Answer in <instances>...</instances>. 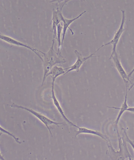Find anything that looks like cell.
I'll use <instances>...</instances> for the list:
<instances>
[{
	"instance_id": "obj_1",
	"label": "cell",
	"mask_w": 134,
	"mask_h": 160,
	"mask_svg": "<svg viewBox=\"0 0 134 160\" xmlns=\"http://www.w3.org/2000/svg\"><path fill=\"white\" fill-rule=\"evenodd\" d=\"M55 39L53 40L51 47L46 52H41L43 55V68H44V75H43L42 86L44 84L47 78V75L53 68L56 64H63L66 62L65 58L62 55L61 52H56L54 48Z\"/></svg>"
},
{
	"instance_id": "obj_2",
	"label": "cell",
	"mask_w": 134,
	"mask_h": 160,
	"mask_svg": "<svg viewBox=\"0 0 134 160\" xmlns=\"http://www.w3.org/2000/svg\"><path fill=\"white\" fill-rule=\"evenodd\" d=\"M117 133L119 149L118 151H116L113 147L111 141L107 142L108 147V151L110 158L112 160H126V158H129V160L132 159L131 155L128 150L127 144L124 140V138L122 139L119 132L118 129L117 130Z\"/></svg>"
},
{
	"instance_id": "obj_3",
	"label": "cell",
	"mask_w": 134,
	"mask_h": 160,
	"mask_svg": "<svg viewBox=\"0 0 134 160\" xmlns=\"http://www.w3.org/2000/svg\"><path fill=\"white\" fill-rule=\"evenodd\" d=\"M9 106L13 108H16L23 109L29 112L30 113L33 115L37 118L38 119L40 120L42 123L44 124L47 129H48L49 132L51 135L52 136V133L51 131L49 126L52 125H54L57 126H59L61 125H63V123L61 122H54L53 120L50 119V118L47 117L46 116L44 115L40 112H37V111L33 110V109L27 108L24 106H21V105H17L14 103H13L11 105H8Z\"/></svg>"
},
{
	"instance_id": "obj_4",
	"label": "cell",
	"mask_w": 134,
	"mask_h": 160,
	"mask_svg": "<svg viewBox=\"0 0 134 160\" xmlns=\"http://www.w3.org/2000/svg\"><path fill=\"white\" fill-rule=\"evenodd\" d=\"M121 11L122 14L121 22L120 27L117 31L116 33H115L114 38L109 42L102 45L97 50V51H98L100 49L103 48V47L109 46V45H112V52L110 58V60L112 59L113 56L117 52L116 51L117 46L122 34L123 33L124 31V25L126 22V12L125 11L123 10V9H122Z\"/></svg>"
},
{
	"instance_id": "obj_5",
	"label": "cell",
	"mask_w": 134,
	"mask_h": 160,
	"mask_svg": "<svg viewBox=\"0 0 134 160\" xmlns=\"http://www.w3.org/2000/svg\"><path fill=\"white\" fill-rule=\"evenodd\" d=\"M70 1H64L63 3L60 4L56 8L53 9L52 18V30L54 34V38L57 37V26L61 22H63L65 18L63 14V9L64 5Z\"/></svg>"
},
{
	"instance_id": "obj_6",
	"label": "cell",
	"mask_w": 134,
	"mask_h": 160,
	"mask_svg": "<svg viewBox=\"0 0 134 160\" xmlns=\"http://www.w3.org/2000/svg\"><path fill=\"white\" fill-rule=\"evenodd\" d=\"M0 39L1 40H3L4 42L8 43V44L14 45L18 47H22L31 50L32 52L34 53L38 57H39L41 60V61H43V58L42 56H41L39 53H41V51L37 49L36 48H33L31 46H29L27 44H24L23 43L20 42L18 40H16L15 39L12 38L8 36L1 34L0 35Z\"/></svg>"
},
{
	"instance_id": "obj_7",
	"label": "cell",
	"mask_w": 134,
	"mask_h": 160,
	"mask_svg": "<svg viewBox=\"0 0 134 160\" xmlns=\"http://www.w3.org/2000/svg\"><path fill=\"white\" fill-rule=\"evenodd\" d=\"M97 52L96 51L94 53L90 54V55L86 56V57H83L82 54L80 52L77 50H75V53L77 58L76 61L71 66L66 68L67 69V72H66L65 74L73 71H75L76 72H78L80 68L85 63V62L90 58L94 57V56L95 55V53Z\"/></svg>"
},
{
	"instance_id": "obj_8",
	"label": "cell",
	"mask_w": 134,
	"mask_h": 160,
	"mask_svg": "<svg viewBox=\"0 0 134 160\" xmlns=\"http://www.w3.org/2000/svg\"><path fill=\"white\" fill-rule=\"evenodd\" d=\"M112 59L114 61L115 67H116L119 74L123 79L126 86H127L128 83L130 82V78L128 77V75L126 73L125 69L122 67L117 52L113 56Z\"/></svg>"
},
{
	"instance_id": "obj_9",
	"label": "cell",
	"mask_w": 134,
	"mask_h": 160,
	"mask_svg": "<svg viewBox=\"0 0 134 160\" xmlns=\"http://www.w3.org/2000/svg\"><path fill=\"white\" fill-rule=\"evenodd\" d=\"M78 130L75 134V137L80 134H88L94 135H96L101 138L105 140L106 142H110V140L106 135L103 134V133L100 132L99 131L95 130L92 129L88 128L86 127H78Z\"/></svg>"
},
{
	"instance_id": "obj_10",
	"label": "cell",
	"mask_w": 134,
	"mask_h": 160,
	"mask_svg": "<svg viewBox=\"0 0 134 160\" xmlns=\"http://www.w3.org/2000/svg\"><path fill=\"white\" fill-rule=\"evenodd\" d=\"M52 98L53 99V101L54 106H55L56 108H57L58 112H59L60 114H61L62 117L63 118L64 120H65V121L71 126L78 128L79 127L78 126H77L76 125H75V123H73V122L71 121L70 120H69V118H68L66 116H65L64 112L61 105H60L59 101L58 100L57 98L56 97L55 93H54V83H52Z\"/></svg>"
},
{
	"instance_id": "obj_11",
	"label": "cell",
	"mask_w": 134,
	"mask_h": 160,
	"mask_svg": "<svg viewBox=\"0 0 134 160\" xmlns=\"http://www.w3.org/2000/svg\"><path fill=\"white\" fill-rule=\"evenodd\" d=\"M128 87L126 86V92L125 97V99L123 103H122L121 108H118V107H108V108H114L116 109V110H119V112L118 113L117 117L116 118V120L114 122L115 125L117 129H118V126L119 122L120 121V118H121V116L124 114V113L127 111V110L129 107L127 104V93H128Z\"/></svg>"
},
{
	"instance_id": "obj_12",
	"label": "cell",
	"mask_w": 134,
	"mask_h": 160,
	"mask_svg": "<svg viewBox=\"0 0 134 160\" xmlns=\"http://www.w3.org/2000/svg\"><path fill=\"white\" fill-rule=\"evenodd\" d=\"M86 12V11H85L84 12L79 14L78 16L76 17V18L73 19H67L65 18L64 20V21L63 22V36L62 41V46H63L64 39L66 33V32L68 29H69L72 35H73L74 33L72 30L71 28H70V25L71 24L73 23V22L75 21L78 19V18H80V17L82 16L83 14H84Z\"/></svg>"
},
{
	"instance_id": "obj_13",
	"label": "cell",
	"mask_w": 134,
	"mask_h": 160,
	"mask_svg": "<svg viewBox=\"0 0 134 160\" xmlns=\"http://www.w3.org/2000/svg\"><path fill=\"white\" fill-rule=\"evenodd\" d=\"M67 72L66 68H64L61 67H59L55 66L51 69L50 71L47 75V78L49 76L52 77V83H54V82L58 77L63 75H65Z\"/></svg>"
},
{
	"instance_id": "obj_14",
	"label": "cell",
	"mask_w": 134,
	"mask_h": 160,
	"mask_svg": "<svg viewBox=\"0 0 134 160\" xmlns=\"http://www.w3.org/2000/svg\"><path fill=\"white\" fill-rule=\"evenodd\" d=\"M63 26L61 23L58 24L57 26V37L56 39L58 41V52L61 53L62 41H61V35L62 31H63Z\"/></svg>"
},
{
	"instance_id": "obj_15",
	"label": "cell",
	"mask_w": 134,
	"mask_h": 160,
	"mask_svg": "<svg viewBox=\"0 0 134 160\" xmlns=\"http://www.w3.org/2000/svg\"><path fill=\"white\" fill-rule=\"evenodd\" d=\"M1 132L3 133H6V134H7L8 135H9V136H10L12 137L14 139L15 141H16V142L18 143V144H21V142H20L19 140V139L18 138H17V137H16L15 136V135H14V134H12V133H11L10 132H9V131L6 130L4 129L3 128V127H1Z\"/></svg>"
},
{
	"instance_id": "obj_16",
	"label": "cell",
	"mask_w": 134,
	"mask_h": 160,
	"mask_svg": "<svg viewBox=\"0 0 134 160\" xmlns=\"http://www.w3.org/2000/svg\"><path fill=\"white\" fill-rule=\"evenodd\" d=\"M123 129L124 133L126 137V141H127V142L129 143V144L131 145L132 148H133L134 151V142L129 138V136H128L127 133V132H126V130L124 129Z\"/></svg>"
},
{
	"instance_id": "obj_17",
	"label": "cell",
	"mask_w": 134,
	"mask_h": 160,
	"mask_svg": "<svg viewBox=\"0 0 134 160\" xmlns=\"http://www.w3.org/2000/svg\"><path fill=\"white\" fill-rule=\"evenodd\" d=\"M127 112H132L134 113V107H129L127 110Z\"/></svg>"
},
{
	"instance_id": "obj_18",
	"label": "cell",
	"mask_w": 134,
	"mask_h": 160,
	"mask_svg": "<svg viewBox=\"0 0 134 160\" xmlns=\"http://www.w3.org/2000/svg\"><path fill=\"white\" fill-rule=\"evenodd\" d=\"M134 72V68L133 69V70H132L131 72L129 73V74H128V77H129V78H131V77L132 76V75L133 74V73Z\"/></svg>"
},
{
	"instance_id": "obj_19",
	"label": "cell",
	"mask_w": 134,
	"mask_h": 160,
	"mask_svg": "<svg viewBox=\"0 0 134 160\" xmlns=\"http://www.w3.org/2000/svg\"><path fill=\"white\" fill-rule=\"evenodd\" d=\"M134 86V82L131 85V86L130 87V88H129V90H128V91H130L132 88Z\"/></svg>"
}]
</instances>
